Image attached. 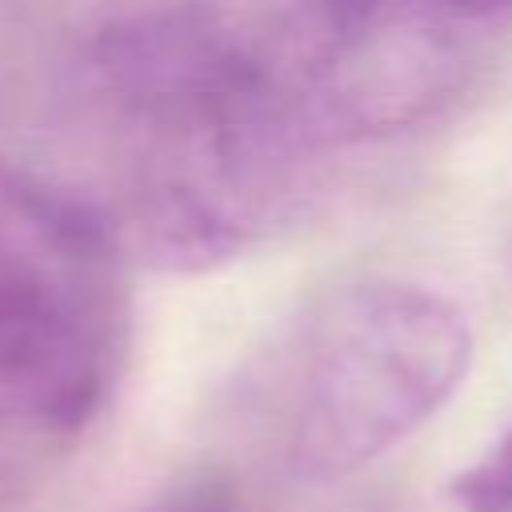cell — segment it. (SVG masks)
<instances>
[{"label":"cell","instance_id":"8992f818","mask_svg":"<svg viewBox=\"0 0 512 512\" xmlns=\"http://www.w3.org/2000/svg\"><path fill=\"white\" fill-rule=\"evenodd\" d=\"M148 512H240V504L224 480H188Z\"/></svg>","mask_w":512,"mask_h":512},{"label":"cell","instance_id":"5b68a950","mask_svg":"<svg viewBox=\"0 0 512 512\" xmlns=\"http://www.w3.org/2000/svg\"><path fill=\"white\" fill-rule=\"evenodd\" d=\"M460 512H512V424L452 480Z\"/></svg>","mask_w":512,"mask_h":512},{"label":"cell","instance_id":"3957f363","mask_svg":"<svg viewBox=\"0 0 512 512\" xmlns=\"http://www.w3.org/2000/svg\"><path fill=\"white\" fill-rule=\"evenodd\" d=\"M128 304L0 272V512L36 492L100 420L128 352Z\"/></svg>","mask_w":512,"mask_h":512},{"label":"cell","instance_id":"7a4b0ae2","mask_svg":"<svg viewBox=\"0 0 512 512\" xmlns=\"http://www.w3.org/2000/svg\"><path fill=\"white\" fill-rule=\"evenodd\" d=\"M472 360L468 316L408 280H352L288 312L236 368L228 420L304 484L360 472L428 424Z\"/></svg>","mask_w":512,"mask_h":512},{"label":"cell","instance_id":"277c9868","mask_svg":"<svg viewBox=\"0 0 512 512\" xmlns=\"http://www.w3.org/2000/svg\"><path fill=\"white\" fill-rule=\"evenodd\" d=\"M344 84L380 132L456 100L512 36V0H324Z\"/></svg>","mask_w":512,"mask_h":512},{"label":"cell","instance_id":"6da1fadb","mask_svg":"<svg viewBox=\"0 0 512 512\" xmlns=\"http://www.w3.org/2000/svg\"><path fill=\"white\" fill-rule=\"evenodd\" d=\"M88 72L120 144V236L160 272L256 252L348 148L324 0H104Z\"/></svg>","mask_w":512,"mask_h":512}]
</instances>
